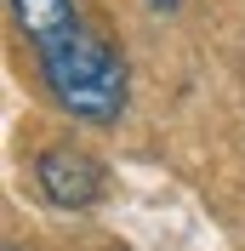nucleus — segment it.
I'll return each instance as SVG.
<instances>
[{"label": "nucleus", "instance_id": "obj_3", "mask_svg": "<svg viewBox=\"0 0 245 251\" xmlns=\"http://www.w3.org/2000/svg\"><path fill=\"white\" fill-rule=\"evenodd\" d=\"M6 6H12V23L29 34V46H40V40H51V34L80 23L74 0H6Z\"/></svg>", "mask_w": 245, "mask_h": 251}, {"label": "nucleus", "instance_id": "obj_1", "mask_svg": "<svg viewBox=\"0 0 245 251\" xmlns=\"http://www.w3.org/2000/svg\"><path fill=\"white\" fill-rule=\"evenodd\" d=\"M34 69L46 80V92L57 109H69L86 126H114L125 114V97H131V75H125L120 46L108 40L103 29H92L80 17L74 29L51 34L34 46Z\"/></svg>", "mask_w": 245, "mask_h": 251}, {"label": "nucleus", "instance_id": "obj_2", "mask_svg": "<svg viewBox=\"0 0 245 251\" xmlns=\"http://www.w3.org/2000/svg\"><path fill=\"white\" fill-rule=\"evenodd\" d=\"M34 188L57 211H92L108 188V166L86 149H74V143H57V149L34 154Z\"/></svg>", "mask_w": 245, "mask_h": 251}, {"label": "nucleus", "instance_id": "obj_5", "mask_svg": "<svg viewBox=\"0 0 245 251\" xmlns=\"http://www.w3.org/2000/svg\"><path fill=\"white\" fill-rule=\"evenodd\" d=\"M6 251H17V246H6Z\"/></svg>", "mask_w": 245, "mask_h": 251}, {"label": "nucleus", "instance_id": "obj_4", "mask_svg": "<svg viewBox=\"0 0 245 251\" xmlns=\"http://www.w3.org/2000/svg\"><path fill=\"white\" fill-rule=\"evenodd\" d=\"M154 12H177V6H183V0H148Z\"/></svg>", "mask_w": 245, "mask_h": 251}]
</instances>
